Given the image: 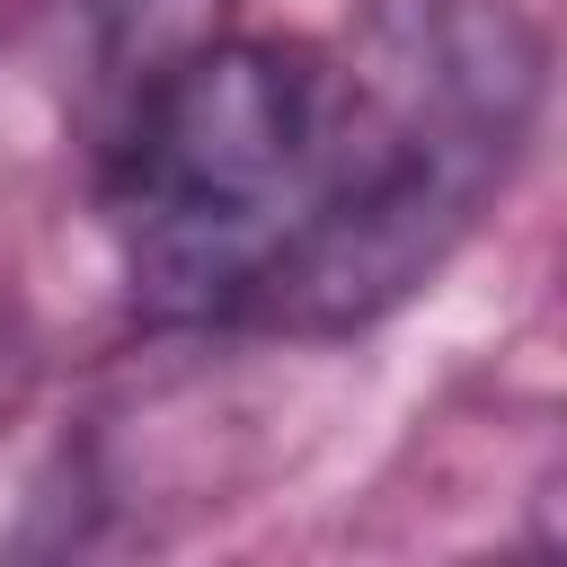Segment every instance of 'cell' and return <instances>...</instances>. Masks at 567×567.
I'll use <instances>...</instances> for the list:
<instances>
[{"label": "cell", "instance_id": "obj_1", "mask_svg": "<svg viewBox=\"0 0 567 567\" xmlns=\"http://www.w3.org/2000/svg\"><path fill=\"white\" fill-rule=\"evenodd\" d=\"M337 62L328 177L248 328L346 337L408 301L505 186L540 115V35L514 0H372Z\"/></svg>", "mask_w": 567, "mask_h": 567}, {"label": "cell", "instance_id": "obj_2", "mask_svg": "<svg viewBox=\"0 0 567 567\" xmlns=\"http://www.w3.org/2000/svg\"><path fill=\"white\" fill-rule=\"evenodd\" d=\"M337 62L292 35H204L151 62L106 168L124 284L151 319H248L319 213Z\"/></svg>", "mask_w": 567, "mask_h": 567}]
</instances>
